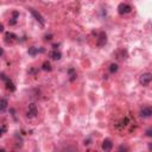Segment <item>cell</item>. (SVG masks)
<instances>
[{
    "mask_svg": "<svg viewBox=\"0 0 152 152\" xmlns=\"http://www.w3.org/2000/svg\"><path fill=\"white\" fill-rule=\"evenodd\" d=\"M118 150H119V151H122V150H124V151H127L129 149L126 147V146H124V145H121V146H119V149H118Z\"/></svg>",
    "mask_w": 152,
    "mask_h": 152,
    "instance_id": "20",
    "label": "cell"
},
{
    "mask_svg": "<svg viewBox=\"0 0 152 152\" xmlns=\"http://www.w3.org/2000/svg\"><path fill=\"white\" fill-rule=\"evenodd\" d=\"M139 114H140L142 118H150L152 115V109H151V107H144L140 109V113Z\"/></svg>",
    "mask_w": 152,
    "mask_h": 152,
    "instance_id": "7",
    "label": "cell"
},
{
    "mask_svg": "<svg viewBox=\"0 0 152 152\" xmlns=\"http://www.w3.org/2000/svg\"><path fill=\"white\" fill-rule=\"evenodd\" d=\"M109 71H111L112 74L117 73V71H118V64H115V63H112V64L109 66Z\"/></svg>",
    "mask_w": 152,
    "mask_h": 152,
    "instance_id": "16",
    "label": "cell"
},
{
    "mask_svg": "<svg viewBox=\"0 0 152 152\" xmlns=\"http://www.w3.org/2000/svg\"><path fill=\"white\" fill-rule=\"evenodd\" d=\"M91 142H92L91 139H87V140H86V139H84V142H83V144H84V145H89V144H91Z\"/></svg>",
    "mask_w": 152,
    "mask_h": 152,
    "instance_id": "23",
    "label": "cell"
},
{
    "mask_svg": "<svg viewBox=\"0 0 152 152\" xmlns=\"http://www.w3.org/2000/svg\"><path fill=\"white\" fill-rule=\"evenodd\" d=\"M131 11H132V6L129 5V4L122 3V4H120L118 6V12L120 15H127V13H130Z\"/></svg>",
    "mask_w": 152,
    "mask_h": 152,
    "instance_id": "2",
    "label": "cell"
},
{
    "mask_svg": "<svg viewBox=\"0 0 152 152\" xmlns=\"http://www.w3.org/2000/svg\"><path fill=\"white\" fill-rule=\"evenodd\" d=\"M12 16H13L15 19H18V17H19V12H18V11H13V12H12Z\"/></svg>",
    "mask_w": 152,
    "mask_h": 152,
    "instance_id": "17",
    "label": "cell"
},
{
    "mask_svg": "<svg viewBox=\"0 0 152 152\" xmlns=\"http://www.w3.org/2000/svg\"><path fill=\"white\" fill-rule=\"evenodd\" d=\"M5 82H6V89H7V91H10V92H15V91H16V86H15V83L12 82L10 79H7Z\"/></svg>",
    "mask_w": 152,
    "mask_h": 152,
    "instance_id": "10",
    "label": "cell"
},
{
    "mask_svg": "<svg viewBox=\"0 0 152 152\" xmlns=\"http://www.w3.org/2000/svg\"><path fill=\"white\" fill-rule=\"evenodd\" d=\"M17 38H18V36H17L16 33H13V32H6V33H5V42H6L7 44L16 42Z\"/></svg>",
    "mask_w": 152,
    "mask_h": 152,
    "instance_id": "5",
    "label": "cell"
},
{
    "mask_svg": "<svg viewBox=\"0 0 152 152\" xmlns=\"http://www.w3.org/2000/svg\"><path fill=\"white\" fill-rule=\"evenodd\" d=\"M37 113H38L37 106H36L35 104H30V105H29V108H28V111H26V117H28V118H35V117L37 115Z\"/></svg>",
    "mask_w": 152,
    "mask_h": 152,
    "instance_id": "3",
    "label": "cell"
},
{
    "mask_svg": "<svg viewBox=\"0 0 152 152\" xmlns=\"http://www.w3.org/2000/svg\"><path fill=\"white\" fill-rule=\"evenodd\" d=\"M58 45H59V44H54V45H53V48H54V50H57V48H58Z\"/></svg>",
    "mask_w": 152,
    "mask_h": 152,
    "instance_id": "26",
    "label": "cell"
},
{
    "mask_svg": "<svg viewBox=\"0 0 152 152\" xmlns=\"http://www.w3.org/2000/svg\"><path fill=\"white\" fill-rule=\"evenodd\" d=\"M3 31H4V25L0 23V32H3Z\"/></svg>",
    "mask_w": 152,
    "mask_h": 152,
    "instance_id": "24",
    "label": "cell"
},
{
    "mask_svg": "<svg viewBox=\"0 0 152 152\" xmlns=\"http://www.w3.org/2000/svg\"><path fill=\"white\" fill-rule=\"evenodd\" d=\"M44 39L45 41H51L53 39V35H45L44 36Z\"/></svg>",
    "mask_w": 152,
    "mask_h": 152,
    "instance_id": "18",
    "label": "cell"
},
{
    "mask_svg": "<svg viewBox=\"0 0 152 152\" xmlns=\"http://www.w3.org/2000/svg\"><path fill=\"white\" fill-rule=\"evenodd\" d=\"M3 55H4V49L0 48V56H3Z\"/></svg>",
    "mask_w": 152,
    "mask_h": 152,
    "instance_id": "25",
    "label": "cell"
},
{
    "mask_svg": "<svg viewBox=\"0 0 152 152\" xmlns=\"http://www.w3.org/2000/svg\"><path fill=\"white\" fill-rule=\"evenodd\" d=\"M8 23H10V25H15V24L17 23V19H15V18H12V19H11V20H10Z\"/></svg>",
    "mask_w": 152,
    "mask_h": 152,
    "instance_id": "21",
    "label": "cell"
},
{
    "mask_svg": "<svg viewBox=\"0 0 152 152\" xmlns=\"http://www.w3.org/2000/svg\"><path fill=\"white\" fill-rule=\"evenodd\" d=\"M127 124H129V119H127V118H125L124 120H121V121H120V124H119V125H117V127H118L119 130H121V129L126 127V126H127Z\"/></svg>",
    "mask_w": 152,
    "mask_h": 152,
    "instance_id": "15",
    "label": "cell"
},
{
    "mask_svg": "<svg viewBox=\"0 0 152 152\" xmlns=\"http://www.w3.org/2000/svg\"><path fill=\"white\" fill-rule=\"evenodd\" d=\"M68 74H69V80H70L71 82L76 80V71H75V70H74L73 68L68 70Z\"/></svg>",
    "mask_w": 152,
    "mask_h": 152,
    "instance_id": "14",
    "label": "cell"
},
{
    "mask_svg": "<svg viewBox=\"0 0 152 152\" xmlns=\"http://www.w3.org/2000/svg\"><path fill=\"white\" fill-rule=\"evenodd\" d=\"M30 12H31V15L35 17V19L38 21V23H39L41 25H44V18L42 17V15L39 13V12H37L36 10H33V8H31L30 10Z\"/></svg>",
    "mask_w": 152,
    "mask_h": 152,
    "instance_id": "6",
    "label": "cell"
},
{
    "mask_svg": "<svg viewBox=\"0 0 152 152\" xmlns=\"http://www.w3.org/2000/svg\"><path fill=\"white\" fill-rule=\"evenodd\" d=\"M151 80H152V74L151 73H145L140 76V79H139V82H140L142 86L144 87H147L150 83H151Z\"/></svg>",
    "mask_w": 152,
    "mask_h": 152,
    "instance_id": "1",
    "label": "cell"
},
{
    "mask_svg": "<svg viewBox=\"0 0 152 152\" xmlns=\"http://www.w3.org/2000/svg\"><path fill=\"white\" fill-rule=\"evenodd\" d=\"M7 105H8V102H7L6 99H1V100H0V113H4L6 111Z\"/></svg>",
    "mask_w": 152,
    "mask_h": 152,
    "instance_id": "12",
    "label": "cell"
},
{
    "mask_svg": "<svg viewBox=\"0 0 152 152\" xmlns=\"http://www.w3.org/2000/svg\"><path fill=\"white\" fill-rule=\"evenodd\" d=\"M5 132H6V127H5V126H3V127H0V137H1Z\"/></svg>",
    "mask_w": 152,
    "mask_h": 152,
    "instance_id": "19",
    "label": "cell"
},
{
    "mask_svg": "<svg viewBox=\"0 0 152 152\" xmlns=\"http://www.w3.org/2000/svg\"><path fill=\"white\" fill-rule=\"evenodd\" d=\"M107 43V36L105 32H100L97 36V39H96V44L99 46H104Z\"/></svg>",
    "mask_w": 152,
    "mask_h": 152,
    "instance_id": "4",
    "label": "cell"
},
{
    "mask_svg": "<svg viewBox=\"0 0 152 152\" xmlns=\"http://www.w3.org/2000/svg\"><path fill=\"white\" fill-rule=\"evenodd\" d=\"M146 135H147V137H152V130H151V129H149V130L146 131Z\"/></svg>",
    "mask_w": 152,
    "mask_h": 152,
    "instance_id": "22",
    "label": "cell"
},
{
    "mask_svg": "<svg viewBox=\"0 0 152 152\" xmlns=\"http://www.w3.org/2000/svg\"><path fill=\"white\" fill-rule=\"evenodd\" d=\"M42 69H43L44 71H51L53 68H51V64H50V62L45 61V62L43 63V66H42Z\"/></svg>",
    "mask_w": 152,
    "mask_h": 152,
    "instance_id": "13",
    "label": "cell"
},
{
    "mask_svg": "<svg viewBox=\"0 0 152 152\" xmlns=\"http://www.w3.org/2000/svg\"><path fill=\"white\" fill-rule=\"evenodd\" d=\"M112 147H113V143H112L111 139L107 138V139H105V140L102 142V150H105V151H111Z\"/></svg>",
    "mask_w": 152,
    "mask_h": 152,
    "instance_id": "8",
    "label": "cell"
},
{
    "mask_svg": "<svg viewBox=\"0 0 152 152\" xmlns=\"http://www.w3.org/2000/svg\"><path fill=\"white\" fill-rule=\"evenodd\" d=\"M49 56H50L51 59H55V61H58V59L62 58V54L58 51V50H54V51H51L49 54Z\"/></svg>",
    "mask_w": 152,
    "mask_h": 152,
    "instance_id": "9",
    "label": "cell"
},
{
    "mask_svg": "<svg viewBox=\"0 0 152 152\" xmlns=\"http://www.w3.org/2000/svg\"><path fill=\"white\" fill-rule=\"evenodd\" d=\"M43 51H44L43 49H39V50H38V48L32 46V48L29 49V55H30V56H36L38 53H43Z\"/></svg>",
    "mask_w": 152,
    "mask_h": 152,
    "instance_id": "11",
    "label": "cell"
}]
</instances>
